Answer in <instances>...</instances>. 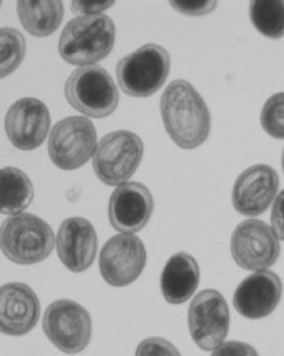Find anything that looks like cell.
I'll return each mask as SVG.
<instances>
[{
	"label": "cell",
	"mask_w": 284,
	"mask_h": 356,
	"mask_svg": "<svg viewBox=\"0 0 284 356\" xmlns=\"http://www.w3.org/2000/svg\"><path fill=\"white\" fill-rule=\"evenodd\" d=\"M0 6H1V3H0Z\"/></svg>",
	"instance_id": "obj_29"
},
{
	"label": "cell",
	"mask_w": 284,
	"mask_h": 356,
	"mask_svg": "<svg viewBox=\"0 0 284 356\" xmlns=\"http://www.w3.org/2000/svg\"><path fill=\"white\" fill-rule=\"evenodd\" d=\"M171 7L178 13L187 16H204L213 13L217 8V1L204 0V1H171Z\"/></svg>",
	"instance_id": "obj_25"
},
{
	"label": "cell",
	"mask_w": 284,
	"mask_h": 356,
	"mask_svg": "<svg viewBox=\"0 0 284 356\" xmlns=\"http://www.w3.org/2000/svg\"><path fill=\"white\" fill-rule=\"evenodd\" d=\"M160 113L172 141L182 149H194L207 141L210 114L207 103L185 79L171 82L160 99Z\"/></svg>",
	"instance_id": "obj_1"
},
{
	"label": "cell",
	"mask_w": 284,
	"mask_h": 356,
	"mask_svg": "<svg viewBox=\"0 0 284 356\" xmlns=\"http://www.w3.org/2000/svg\"><path fill=\"white\" fill-rule=\"evenodd\" d=\"M144 153L143 140L131 131H114L97 144L93 168L106 185L119 186L132 177Z\"/></svg>",
	"instance_id": "obj_6"
},
{
	"label": "cell",
	"mask_w": 284,
	"mask_h": 356,
	"mask_svg": "<svg viewBox=\"0 0 284 356\" xmlns=\"http://www.w3.org/2000/svg\"><path fill=\"white\" fill-rule=\"evenodd\" d=\"M200 282V267L192 254L178 252L173 254L160 277L163 297L171 305L187 302L196 292Z\"/></svg>",
	"instance_id": "obj_18"
},
{
	"label": "cell",
	"mask_w": 284,
	"mask_h": 356,
	"mask_svg": "<svg viewBox=\"0 0 284 356\" xmlns=\"http://www.w3.org/2000/svg\"><path fill=\"white\" fill-rule=\"evenodd\" d=\"M260 124L263 129L275 139L284 138V94L283 91L272 95L265 103L260 113Z\"/></svg>",
	"instance_id": "obj_23"
},
{
	"label": "cell",
	"mask_w": 284,
	"mask_h": 356,
	"mask_svg": "<svg viewBox=\"0 0 284 356\" xmlns=\"http://www.w3.org/2000/svg\"><path fill=\"white\" fill-rule=\"evenodd\" d=\"M53 229L44 219L20 213L0 226V250L16 264L31 266L44 261L54 247Z\"/></svg>",
	"instance_id": "obj_3"
},
{
	"label": "cell",
	"mask_w": 284,
	"mask_h": 356,
	"mask_svg": "<svg viewBox=\"0 0 284 356\" xmlns=\"http://www.w3.org/2000/svg\"><path fill=\"white\" fill-rule=\"evenodd\" d=\"M116 24L106 15L77 16L65 26L58 51L68 64L89 66L106 58L114 48Z\"/></svg>",
	"instance_id": "obj_2"
},
{
	"label": "cell",
	"mask_w": 284,
	"mask_h": 356,
	"mask_svg": "<svg viewBox=\"0 0 284 356\" xmlns=\"http://www.w3.org/2000/svg\"><path fill=\"white\" fill-rule=\"evenodd\" d=\"M97 148V131L84 116H69L51 131L48 153L53 164L63 170H74L85 165Z\"/></svg>",
	"instance_id": "obj_8"
},
{
	"label": "cell",
	"mask_w": 284,
	"mask_h": 356,
	"mask_svg": "<svg viewBox=\"0 0 284 356\" xmlns=\"http://www.w3.org/2000/svg\"><path fill=\"white\" fill-rule=\"evenodd\" d=\"M145 260L142 241L134 234H119L104 244L100 256V270L109 285L122 288L138 280Z\"/></svg>",
	"instance_id": "obj_11"
},
{
	"label": "cell",
	"mask_w": 284,
	"mask_h": 356,
	"mask_svg": "<svg viewBox=\"0 0 284 356\" xmlns=\"http://www.w3.org/2000/svg\"><path fill=\"white\" fill-rule=\"evenodd\" d=\"M54 243L61 263L74 273L90 268L98 248L94 226L88 219L79 216L65 219Z\"/></svg>",
	"instance_id": "obj_17"
},
{
	"label": "cell",
	"mask_w": 284,
	"mask_h": 356,
	"mask_svg": "<svg viewBox=\"0 0 284 356\" xmlns=\"http://www.w3.org/2000/svg\"><path fill=\"white\" fill-rule=\"evenodd\" d=\"M283 1H251L248 15L253 26L266 38H283Z\"/></svg>",
	"instance_id": "obj_21"
},
{
	"label": "cell",
	"mask_w": 284,
	"mask_h": 356,
	"mask_svg": "<svg viewBox=\"0 0 284 356\" xmlns=\"http://www.w3.org/2000/svg\"><path fill=\"white\" fill-rule=\"evenodd\" d=\"M40 318V301L28 285L8 282L0 286V332L22 337L32 330Z\"/></svg>",
	"instance_id": "obj_16"
},
{
	"label": "cell",
	"mask_w": 284,
	"mask_h": 356,
	"mask_svg": "<svg viewBox=\"0 0 284 356\" xmlns=\"http://www.w3.org/2000/svg\"><path fill=\"white\" fill-rule=\"evenodd\" d=\"M35 189L22 169L7 166L0 169V214L16 216L32 204Z\"/></svg>",
	"instance_id": "obj_19"
},
{
	"label": "cell",
	"mask_w": 284,
	"mask_h": 356,
	"mask_svg": "<svg viewBox=\"0 0 284 356\" xmlns=\"http://www.w3.org/2000/svg\"><path fill=\"white\" fill-rule=\"evenodd\" d=\"M26 56L24 36L13 28H0V79L13 74Z\"/></svg>",
	"instance_id": "obj_22"
},
{
	"label": "cell",
	"mask_w": 284,
	"mask_h": 356,
	"mask_svg": "<svg viewBox=\"0 0 284 356\" xmlns=\"http://www.w3.org/2000/svg\"><path fill=\"white\" fill-rule=\"evenodd\" d=\"M283 191L275 198V204L272 207L271 229L278 241H283Z\"/></svg>",
	"instance_id": "obj_28"
},
{
	"label": "cell",
	"mask_w": 284,
	"mask_h": 356,
	"mask_svg": "<svg viewBox=\"0 0 284 356\" xmlns=\"http://www.w3.org/2000/svg\"><path fill=\"white\" fill-rule=\"evenodd\" d=\"M152 211V194L141 182L119 185L109 201L110 223L120 234H135L144 229Z\"/></svg>",
	"instance_id": "obj_13"
},
{
	"label": "cell",
	"mask_w": 284,
	"mask_h": 356,
	"mask_svg": "<svg viewBox=\"0 0 284 356\" xmlns=\"http://www.w3.org/2000/svg\"><path fill=\"white\" fill-rule=\"evenodd\" d=\"M281 277L269 269L255 270L246 277L234 293V307L246 318L259 319L270 316L282 298Z\"/></svg>",
	"instance_id": "obj_15"
},
{
	"label": "cell",
	"mask_w": 284,
	"mask_h": 356,
	"mask_svg": "<svg viewBox=\"0 0 284 356\" xmlns=\"http://www.w3.org/2000/svg\"><path fill=\"white\" fill-rule=\"evenodd\" d=\"M42 329L53 346L68 355L82 353L90 343V314L72 300H58L48 306Z\"/></svg>",
	"instance_id": "obj_7"
},
{
	"label": "cell",
	"mask_w": 284,
	"mask_h": 356,
	"mask_svg": "<svg viewBox=\"0 0 284 356\" xmlns=\"http://www.w3.org/2000/svg\"><path fill=\"white\" fill-rule=\"evenodd\" d=\"M51 115L45 103L36 98H23L13 103L4 119L6 134L20 151L39 148L48 136Z\"/></svg>",
	"instance_id": "obj_12"
},
{
	"label": "cell",
	"mask_w": 284,
	"mask_h": 356,
	"mask_svg": "<svg viewBox=\"0 0 284 356\" xmlns=\"http://www.w3.org/2000/svg\"><path fill=\"white\" fill-rule=\"evenodd\" d=\"M212 356H259L257 350L251 344L244 342H226L213 350Z\"/></svg>",
	"instance_id": "obj_26"
},
{
	"label": "cell",
	"mask_w": 284,
	"mask_h": 356,
	"mask_svg": "<svg viewBox=\"0 0 284 356\" xmlns=\"http://www.w3.org/2000/svg\"><path fill=\"white\" fill-rule=\"evenodd\" d=\"M229 323V307L219 291L207 289L196 294L188 310V327L201 350L213 351L223 343Z\"/></svg>",
	"instance_id": "obj_9"
},
{
	"label": "cell",
	"mask_w": 284,
	"mask_h": 356,
	"mask_svg": "<svg viewBox=\"0 0 284 356\" xmlns=\"http://www.w3.org/2000/svg\"><path fill=\"white\" fill-rule=\"evenodd\" d=\"M135 356H181V354L167 339L152 337L139 343Z\"/></svg>",
	"instance_id": "obj_24"
},
{
	"label": "cell",
	"mask_w": 284,
	"mask_h": 356,
	"mask_svg": "<svg viewBox=\"0 0 284 356\" xmlns=\"http://www.w3.org/2000/svg\"><path fill=\"white\" fill-rule=\"evenodd\" d=\"M114 4V1H73L72 11L79 13V16L101 15V13L111 8Z\"/></svg>",
	"instance_id": "obj_27"
},
{
	"label": "cell",
	"mask_w": 284,
	"mask_h": 356,
	"mask_svg": "<svg viewBox=\"0 0 284 356\" xmlns=\"http://www.w3.org/2000/svg\"><path fill=\"white\" fill-rule=\"evenodd\" d=\"M230 251L238 267L262 270L275 264L281 247L267 223L259 219H247L234 229Z\"/></svg>",
	"instance_id": "obj_10"
},
{
	"label": "cell",
	"mask_w": 284,
	"mask_h": 356,
	"mask_svg": "<svg viewBox=\"0 0 284 356\" xmlns=\"http://www.w3.org/2000/svg\"><path fill=\"white\" fill-rule=\"evenodd\" d=\"M278 188L279 177L271 166H250L234 184L232 206L242 216H260L275 200Z\"/></svg>",
	"instance_id": "obj_14"
},
{
	"label": "cell",
	"mask_w": 284,
	"mask_h": 356,
	"mask_svg": "<svg viewBox=\"0 0 284 356\" xmlns=\"http://www.w3.org/2000/svg\"><path fill=\"white\" fill-rule=\"evenodd\" d=\"M169 69L168 51L157 44H145L118 63L116 78L125 94L147 98L163 88Z\"/></svg>",
	"instance_id": "obj_4"
},
{
	"label": "cell",
	"mask_w": 284,
	"mask_h": 356,
	"mask_svg": "<svg viewBox=\"0 0 284 356\" xmlns=\"http://www.w3.org/2000/svg\"><path fill=\"white\" fill-rule=\"evenodd\" d=\"M65 95L73 108L90 118H106L113 114L119 102L113 78L98 65L74 70L65 83Z\"/></svg>",
	"instance_id": "obj_5"
},
{
	"label": "cell",
	"mask_w": 284,
	"mask_h": 356,
	"mask_svg": "<svg viewBox=\"0 0 284 356\" xmlns=\"http://www.w3.org/2000/svg\"><path fill=\"white\" fill-rule=\"evenodd\" d=\"M17 13L28 33L47 38L61 24L64 6L61 1H19Z\"/></svg>",
	"instance_id": "obj_20"
}]
</instances>
